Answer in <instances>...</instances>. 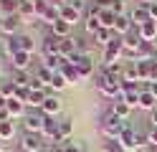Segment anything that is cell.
I'll return each instance as SVG.
<instances>
[{
  "instance_id": "e575fe53",
  "label": "cell",
  "mask_w": 157,
  "mask_h": 152,
  "mask_svg": "<svg viewBox=\"0 0 157 152\" xmlns=\"http://www.w3.org/2000/svg\"><path fill=\"white\" fill-rule=\"evenodd\" d=\"M112 13H114V15H127L124 0H114V3H112Z\"/></svg>"
},
{
  "instance_id": "836d02e7",
  "label": "cell",
  "mask_w": 157,
  "mask_h": 152,
  "mask_svg": "<svg viewBox=\"0 0 157 152\" xmlns=\"http://www.w3.org/2000/svg\"><path fill=\"white\" fill-rule=\"evenodd\" d=\"M63 86H66V79H63L61 74H56V76H53V81H51V86H48V89H51V91H61Z\"/></svg>"
},
{
  "instance_id": "603a6c76",
  "label": "cell",
  "mask_w": 157,
  "mask_h": 152,
  "mask_svg": "<svg viewBox=\"0 0 157 152\" xmlns=\"http://www.w3.org/2000/svg\"><path fill=\"white\" fill-rule=\"evenodd\" d=\"M58 74L66 79V84H78V81H81V74H78V68H76L74 64H66Z\"/></svg>"
},
{
  "instance_id": "44dd1931",
  "label": "cell",
  "mask_w": 157,
  "mask_h": 152,
  "mask_svg": "<svg viewBox=\"0 0 157 152\" xmlns=\"http://www.w3.org/2000/svg\"><path fill=\"white\" fill-rule=\"evenodd\" d=\"M74 46H76V53L78 56H91V43H89V36H74Z\"/></svg>"
},
{
  "instance_id": "7402d4cb",
  "label": "cell",
  "mask_w": 157,
  "mask_h": 152,
  "mask_svg": "<svg viewBox=\"0 0 157 152\" xmlns=\"http://www.w3.org/2000/svg\"><path fill=\"white\" fill-rule=\"evenodd\" d=\"M51 36H56V38H71V25L58 18L56 23L51 25Z\"/></svg>"
},
{
  "instance_id": "d6986e66",
  "label": "cell",
  "mask_w": 157,
  "mask_h": 152,
  "mask_svg": "<svg viewBox=\"0 0 157 152\" xmlns=\"http://www.w3.org/2000/svg\"><path fill=\"white\" fill-rule=\"evenodd\" d=\"M18 8H21V0H0V20L18 15Z\"/></svg>"
},
{
  "instance_id": "74e56055",
  "label": "cell",
  "mask_w": 157,
  "mask_h": 152,
  "mask_svg": "<svg viewBox=\"0 0 157 152\" xmlns=\"http://www.w3.org/2000/svg\"><path fill=\"white\" fill-rule=\"evenodd\" d=\"M142 89H147V91H150V94H152V96L157 99V81H150V84H144Z\"/></svg>"
},
{
  "instance_id": "d590c367",
  "label": "cell",
  "mask_w": 157,
  "mask_h": 152,
  "mask_svg": "<svg viewBox=\"0 0 157 152\" xmlns=\"http://www.w3.org/2000/svg\"><path fill=\"white\" fill-rule=\"evenodd\" d=\"M61 147H63V152H86L81 145H78V142H71V139H68V142H63Z\"/></svg>"
},
{
  "instance_id": "52a82bcc",
  "label": "cell",
  "mask_w": 157,
  "mask_h": 152,
  "mask_svg": "<svg viewBox=\"0 0 157 152\" xmlns=\"http://www.w3.org/2000/svg\"><path fill=\"white\" fill-rule=\"evenodd\" d=\"M21 23H23V20L18 18V15L3 18V20H0V33H3L5 38H13V36H18V33H21Z\"/></svg>"
},
{
  "instance_id": "bcb514c9",
  "label": "cell",
  "mask_w": 157,
  "mask_h": 152,
  "mask_svg": "<svg viewBox=\"0 0 157 152\" xmlns=\"http://www.w3.org/2000/svg\"><path fill=\"white\" fill-rule=\"evenodd\" d=\"M0 71H3V58H0Z\"/></svg>"
},
{
  "instance_id": "5b68a950",
  "label": "cell",
  "mask_w": 157,
  "mask_h": 152,
  "mask_svg": "<svg viewBox=\"0 0 157 152\" xmlns=\"http://www.w3.org/2000/svg\"><path fill=\"white\" fill-rule=\"evenodd\" d=\"M18 150L21 152H43L46 150V142L41 134H25L21 142H18Z\"/></svg>"
},
{
  "instance_id": "7a4b0ae2",
  "label": "cell",
  "mask_w": 157,
  "mask_h": 152,
  "mask_svg": "<svg viewBox=\"0 0 157 152\" xmlns=\"http://www.w3.org/2000/svg\"><path fill=\"white\" fill-rule=\"evenodd\" d=\"M96 91H99L101 96L106 99H119L122 96V86H119V81L112 79V76H106L104 71H99V76H96Z\"/></svg>"
},
{
  "instance_id": "4dcf8cb0",
  "label": "cell",
  "mask_w": 157,
  "mask_h": 152,
  "mask_svg": "<svg viewBox=\"0 0 157 152\" xmlns=\"http://www.w3.org/2000/svg\"><path fill=\"white\" fill-rule=\"evenodd\" d=\"M101 152H127V150H124V145L119 139H106L101 145Z\"/></svg>"
},
{
  "instance_id": "c3c4849f",
  "label": "cell",
  "mask_w": 157,
  "mask_h": 152,
  "mask_svg": "<svg viewBox=\"0 0 157 152\" xmlns=\"http://www.w3.org/2000/svg\"><path fill=\"white\" fill-rule=\"evenodd\" d=\"M0 89H3V81H0Z\"/></svg>"
},
{
  "instance_id": "e0dca14e",
  "label": "cell",
  "mask_w": 157,
  "mask_h": 152,
  "mask_svg": "<svg viewBox=\"0 0 157 152\" xmlns=\"http://www.w3.org/2000/svg\"><path fill=\"white\" fill-rule=\"evenodd\" d=\"M91 38H94V46H101V48H106V46H109L112 41L117 38V36H114V30H109V28H99V30H96V33H94Z\"/></svg>"
},
{
  "instance_id": "6da1fadb",
  "label": "cell",
  "mask_w": 157,
  "mask_h": 152,
  "mask_svg": "<svg viewBox=\"0 0 157 152\" xmlns=\"http://www.w3.org/2000/svg\"><path fill=\"white\" fill-rule=\"evenodd\" d=\"M124 127H127V124H124L119 117L112 114V109L106 111V114L101 117V122H99V132H101L106 139H119V134L124 132Z\"/></svg>"
},
{
  "instance_id": "ac0fdd59",
  "label": "cell",
  "mask_w": 157,
  "mask_h": 152,
  "mask_svg": "<svg viewBox=\"0 0 157 152\" xmlns=\"http://www.w3.org/2000/svg\"><path fill=\"white\" fill-rule=\"evenodd\" d=\"M10 81H13V86H18V89H28L31 81H33V74L31 71H13Z\"/></svg>"
},
{
  "instance_id": "3957f363",
  "label": "cell",
  "mask_w": 157,
  "mask_h": 152,
  "mask_svg": "<svg viewBox=\"0 0 157 152\" xmlns=\"http://www.w3.org/2000/svg\"><path fill=\"white\" fill-rule=\"evenodd\" d=\"M124 58V41L117 36L109 46L104 48V66H109V64H117V61H122Z\"/></svg>"
},
{
  "instance_id": "f6af8a7d",
  "label": "cell",
  "mask_w": 157,
  "mask_h": 152,
  "mask_svg": "<svg viewBox=\"0 0 157 152\" xmlns=\"http://www.w3.org/2000/svg\"><path fill=\"white\" fill-rule=\"evenodd\" d=\"M3 41H5V36H3V33H0V43H3Z\"/></svg>"
},
{
  "instance_id": "9a60e30c",
  "label": "cell",
  "mask_w": 157,
  "mask_h": 152,
  "mask_svg": "<svg viewBox=\"0 0 157 152\" xmlns=\"http://www.w3.org/2000/svg\"><path fill=\"white\" fill-rule=\"evenodd\" d=\"M61 107H63V104H61V99H58L56 94H48V99L43 101V107H41V111H43L46 117H56L58 111H61Z\"/></svg>"
},
{
  "instance_id": "4fadbf2b",
  "label": "cell",
  "mask_w": 157,
  "mask_h": 152,
  "mask_svg": "<svg viewBox=\"0 0 157 152\" xmlns=\"http://www.w3.org/2000/svg\"><path fill=\"white\" fill-rule=\"evenodd\" d=\"M48 94H51V89H46V91H31V94H28V99H25V107L41 111V107H43V101L48 99Z\"/></svg>"
},
{
  "instance_id": "7c38bea8",
  "label": "cell",
  "mask_w": 157,
  "mask_h": 152,
  "mask_svg": "<svg viewBox=\"0 0 157 152\" xmlns=\"http://www.w3.org/2000/svg\"><path fill=\"white\" fill-rule=\"evenodd\" d=\"M119 142L124 145V150H127V152L140 150V145H137V129H132V127H124V132L119 134Z\"/></svg>"
},
{
  "instance_id": "8fae6325",
  "label": "cell",
  "mask_w": 157,
  "mask_h": 152,
  "mask_svg": "<svg viewBox=\"0 0 157 152\" xmlns=\"http://www.w3.org/2000/svg\"><path fill=\"white\" fill-rule=\"evenodd\" d=\"M129 18H132V23H134L137 28L144 25L147 20H152V18H150V10H147V5H144V3H137V5L129 10Z\"/></svg>"
},
{
  "instance_id": "8d00e7d4",
  "label": "cell",
  "mask_w": 157,
  "mask_h": 152,
  "mask_svg": "<svg viewBox=\"0 0 157 152\" xmlns=\"http://www.w3.org/2000/svg\"><path fill=\"white\" fill-rule=\"evenodd\" d=\"M147 137H150V147H157V127H152L147 132Z\"/></svg>"
},
{
  "instance_id": "f546056e",
  "label": "cell",
  "mask_w": 157,
  "mask_h": 152,
  "mask_svg": "<svg viewBox=\"0 0 157 152\" xmlns=\"http://www.w3.org/2000/svg\"><path fill=\"white\" fill-rule=\"evenodd\" d=\"M71 132H74V122L71 119H61L58 122V134H61L66 142H68V137H71Z\"/></svg>"
},
{
  "instance_id": "cb8c5ba5",
  "label": "cell",
  "mask_w": 157,
  "mask_h": 152,
  "mask_svg": "<svg viewBox=\"0 0 157 152\" xmlns=\"http://www.w3.org/2000/svg\"><path fill=\"white\" fill-rule=\"evenodd\" d=\"M15 137V119H8V122H0V139L5 142H10Z\"/></svg>"
},
{
  "instance_id": "ab89813d",
  "label": "cell",
  "mask_w": 157,
  "mask_h": 152,
  "mask_svg": "<svg viewBox=\"0 0 157 152\" xmlns=\"http://www.w3.org/2000/svg\"><path fill=\"white\" fill-rule=\"evenodd\" d=\"M150 124H152V127H157V109H152V111H150Z\"/></svg>"
},
{
  "instance_id": "9c48e42d",
  "label": "cell",
  "mask_w": 157,
  "mask_h": 152,
  "mask_svg": "<svg viewBox=\"0 0 157 152\" xmlns=\"http://www.w3.org/2000/svg\"><path fill=\"white\" fill-rule=\"evenodd\" d=\"M58 41H61V38H56V36H51V33H48V36L41 41V53H43V61L61 56V53H58Z\"/></svg>"
},
{
  "instance_id": "f1b7e54d",
  "label": "cell",
  "mask_w": 157,
  "mask_h": 152,
  "mask_svg": "<svg viewBox=\"0 0 157 152\" xmlns=\"http://www.w3.org/2000/svg\"><path fill=\"white\" fill-rule=\"evenodd\" d=\"M99 20H101V28H109V30H114L117 15L112 13V10H101V13H99Z\"/></svg>"
},
{
  "instance_id": "ba28073f",
  "label": "cell",
  "mask_w": 157,
  "mask_h": 152,
  "mask_svg": "<svg viewBox=\"0 0 157 152\" xmlns=\"http://www.w3.org/2000/svg\"><path fill=\"white\" fill-rule=\"evenodd\" d=\"M10 66H13V71H31V66H33V53L18 51V53L10 56Z\"/></svg>"
},
{
  "instance_id": "ffe728a7",
  "label": "cell",
  "mask_w": 157,
  "mask_h": 152,
  "mask_svg": "<svg viewBox=\"0 0 157 152\" xmlns=\"http://www.w3.org/2000/svg\"><path fill=\"white\" fill-rule=\"evenodd\" d=\"M109 109H112V114H114V117H119L122 122H127V119H129V114H132V107H129V104H124V101H122V96L117 99Z\"/></svg>"
},
{
  "instance_id": "2e32d148",
  "label": "cell",
  "mask_w": 157,
  "mask_h": 152,
  "mask_svg": "<svg viewBox=\"0 0 157 152\" xmlns=\"http://www.w3.org/2000/svg\"><path fill=\"white\" fill-rule=\"evenodd\" d=\"M140 38L147 43H155L157 41V20H147L144 25H140Z\"/></svg>"
},
{
  "instance_id": "8992f818",
  "label": "cell",
  "mask_w": 157,
  "mask_h": 152,
  "mask_svg": "<svg viewBox=\"0 0 157 152\" xmlns=\"http://www.w3.org/2000/svg\"><path fill=\"white\" fill-rule=\"evenodd\" d=\"M68 64H74V66L78 68L81 79H86V76L94 74V61H91V56H78V53H74L71 58H68Z\"/></svg>"
},
{
  "instance_id": "7dc6e473",
  "label": "cell",
  "mask_w": 157,
  "mask_h": 152,
  "mask_svg": "<svg viewBox=\"0 0 157 152\" xmlns=\"http://www.w3.org/2000/svg\"><path fill=\"white\" fill-rule=\"evenodd\" d=\"M150 152H157V147H152V150H150Z\"/></svg>"
},
{
  "instance_id": "f35d334b",
  "label": "cell",
  "mask_w": 157,
  "mask_h": 152,
  "mask_svg": "<svg viewBox=\"0 0 157 152\" xmlns=\"http://www.w3.org/2000/svg\"><path fill=\"white\" fill-rule=\"evenodd\" d=\"M147 10H150V18H152V20H157V0L147 5Z\"/></svg>"
},
{
  "instance_id": "d6a6232c",
  "label": "cell",
  "mask_w": 157,
  "mask_h": 152,
  "mask_svg": "<svg viewBox=\"0 0 157 152\" xmlns=\"http://www.w3.org/2000/svg\"><path fill=\"white\" fill-rule=\"evenodd\" d=\"M0 96H3L5 101H10L15 96V86H13V81H3V89H0Z\"/></svg>"
},
{
  "instance_id": "30bf717a",
  "label": "cell",
  "mask_w": 157,
  "mask_h": 152,
  "mask_svg": "<svg viewBox=\"0 0 157 152\" xmlns=\"http://www.w3.org/2000/svg\"><path fill=\"white\" fill-rule=\"evenodd\" d=\"M61 20H66V23L74 28V25H78V23H84V13H78L76 8H71L68 3H63V5H61Z\"/></svg>"
},
{
  "instance_id": "484cf974",
  "label": "cell",
  "mask_w": 157,
  "mask_h": 152,
  "mask_svg": "<svg viewBox=\"0 0 157 152\" xmlns=\"http://www.w3.org/2000/svg\"><path fill=\"white\" fill-rule=\"evenodd\" d=\"M140 109H144V111L157 109V99H155L147 89H142V91H140Z\"/></svg>"
},
{
  "instance_id": "277c9868",
  "label": "cell",
  "mask_w": 157,
  "mask_h": 152,
  "mask_svg": "<svg viewBox=\"0 0 157 152\" xmlns=\"http://www.w3.org/2000/svg\"><path fill=\"white\" fill-rule=\"evenodd\" d=\"M43 122H46V114H43V111H31V114H25V117H23L25 134H41Z\"/></svg>"
},
{
  "instance_id": "4316f807",
  "label": "cell",
  "mask_w": 157,
  "mask_h": 152,
  "mask_svg": "<svg viewBox=\"0 0 157 152\" xmlns=\"http://www.w3.org/2000/svg\"><path fill=\"white\" fill-rule=\"evenodd\" d=\"M58 53H61L63 58H71L76 53V46H74V36L71 38H61L58 41Z\"/></svg>"
},
{
  "instance_id": "d4e9b609",
  "label": "cell",
  "mask_w": 157,
  "mask_h": 152,
  "mask_svg": "<svg viewBox=\"0 0 157 152\" xmlns=\"http://www.w3.org/2000/svg\"><path fill=\"white\" fill-rule=\"evenodd\" d=\"M33 76H38V79H41L46 86H51V81H53V76H56V71H51V68H48V66L43 64V61H41V64L36 66V74H33Z\"/></svg>"
},
{
  "instance_id": "1f68e13d",
  "label": "cell",
  "mask_w": 157,
  "mask_h": 152,
  "mask_svg": "<svg viewBox=\"0 0 157 152\" xmlns=\"http://www.w3.org/2000/svg\"><path fill=\"white\" fill-rule=\"evenodd\" d=\"M122 101H124V104H129L132 109L140 107V91H127V94H122Z\"/></svg>"
},
{
  "instance_id": "b9f144b4",
  "label": "cell",
  "mask_w": 157,
  "mask_h": 152,
  "mask_svg": "<svg viewBox=\"0 0 157 152\" xmlns=\"http://www.w3.org/2000/svg\"><path fill=\"white\" fill-rule=\"evenodd\" d=\"M5 147H8V145H5V142H3V139H0V152H3Z\"/></svg>"
},
{
  "instance_id": "60d3db41",
  "label": "cell",
  "mask_w": 157,
  "mask_h": 152,
  "mask_svg": "<svg viewBox=\"0 0 157 152\" xmlns=\"http://www.w3.org/2000/svg\"><path fill=\"white\" fill-rule=\"evenodd\" d=\"M46 3L51 5V8H61V5H63V0H46Z\"/></svg>"
},
{
  "instance_id": "5bb4252c",
  "label": "cell",
  "mask_w": 157,
  "mask_h": 152,
  "mask_svg": "<svg viewBox=\"0 0 157 152\" xmlns=\"http://www.w3.org/2000/svg\"><path fill=\"white\" fill-rule=\"evenodd\" d=\"M5 109H8V114H10V119H23V117L28 114V111H25V101L15 99V96L5 104Z\"/></svg>"
},
{
  "instance_id": "83f0119b",
  "label": "cell",
  "mask_w": 157,
  "mask_h": 152,
  "mask_svg": "<svg viewBox=\"0 0 157 152\" xmlns=\"http://www.w3.org/2000/svg\"><path fill=\"white\" fill-rule=\"evenodd\" d=\"M15 41H18V48H21V51H25V53H33V38L28 36V33H18Z\"/></svg>"
},
{
  "instance_id": "ee69618b",
  "label": "cell",
  "mask_w": 157,
  "mask_h": 152,
  "mask_svg": "<svg viewBox=\"0 0 157 152\" xmlns=\"http://www.w3.org/2000/svg\"><path fill=\"white\" fill-rule=\"evenodd\" d=\"M152 64H155V66H157V53H155V58H152Z\"/></svg>"
},
{
  "instance_id": "681fc988",
  "label": "cell",
  "mask_w": 157,
  "mask_h": 152,
  "mask_svg": "<svg viewBox=\"0 0 157 152\" xmlns=\"http://www.w3.org/2000/svg\"><path fill=\"white\" fill-rule=\"evenodd\" d=\"M63 3H68V0H63Z\"/></svg>"
},
{
  "instance_id": "7bdbcfd3",
  "label": "cell",
  "mask_w": 157,
  "mask_h": 152,
  "mask_svg": "<svg viewBox=\"0 0 157 152\" xmlns=\"http://www.w3.org/2000/svg\"><path fill=\"white\" fill-rule=\"evenodd\" d=\"M140 3H144V5H150V3H155V0H140Z\"/></svg>"
}]
</instances>
